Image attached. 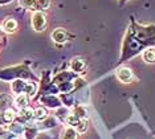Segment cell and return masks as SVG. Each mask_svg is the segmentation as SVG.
Returning a JSON list of instances; mask_svg holds the SVG:
<instances>
[{
    "mask_svg": "<svg viewBox=\"0 0 155 139\" xmlns=\"http://www.w3.org/2000/svg\"><path fill=\"white\" fill-rule=\"evenodd\" d=\"M31 24H32L33 31L36 32H43L47 27V16L43 11H36L33 12L32 17H31Z\"/></svg>",
    "mask_w": 155,
    "mask_h": 139,
    "instance_id": "obj_1",
    "label": "cell"
},
{
    "mask_svg": "<svg viewBox=\"0 0 155 139\" xmlns=\"http://www.w3.org/2000/svg\"><path fill=\"white\" fill-rule=\"evenodd\" d=\"M17 21L16 19H13V17H5L4 20H3V23H2V31L4 32V33H8V35H11V33H15V32L17 31Z\"/></svg>",
    "mask_w": 155,
    "mask_h": 139,
    "instance_id": "obj_2",
    "label": "cell"
},
{
    "mask_svg": "<svg viewBox=\"0 0 155 139\" xmlns=\"http://www.w3.org/2000/svg\"><path fill=\"white\" fill-rule=\"evenodd\" d=\"M68 38V35H66V31L62 29V28H56V29L52 32V40H53L56 44H64Z\"/></svg>",
    "mask_w": 155,
    "mask_h": 139,
    "instance_id": "obj_3",
    "label": "cell"
},
{
    "mask_svg": "<svg viewBox=\"0 0 155 139\" xmlns=\"http://www.w3.org/2000/svg\"><path fill=\"white\" fill-rule=\"evenodd\" d=\"M117 77H118V80L122 81V82H130V81L133 80V72L129 69V68L123 66L121 69H118Z\"/></svg>",
    "mask_w": 155,
    "mask_h": 139,
    "instance_id": "obj_4",
    "label": "cell"
},
{
    "mask_svg": "<svg viewBox=\"0 0 155 139\" xmlns=\"http://www.w3.org/2000/svg\"><path fill=\"white\" fill-rule=\"evenodd\" d=\"M0 117H2V123H12L16 118V113L12 109H5L0 114Z\"/></svg>",
    "mask_w": 155,
    "mask_h": 139,
    "instance_id": "obj_5",
    "label": "cell"
},
{
    "mask_svg": "<svg viewBox=\"0 0 155 139\" xmlns=\"http://www.w3.org/2000/svg\"><path fill=\"white\" fill-rule=\"evenodd\" d=\"M28 102H29V99H28V95H25V94H17V97L15 98V101H13L15 106L19 110L28 108Z\"/></svg>",
    "mask_w": 155,
    "mask_h": 139,
    "instance_id": "obj_6",
    "label": "cell"
},
{
    "mask_svg": "<svg viewBox=\"0 0 155 139\" xmlns=\"http://www.w3.org/2000/svg\"><path fill=\"white\" fill-rule=\"evenodd\" d=\"M19 4H20V7H23V8H25L28 11H33V12L40 11L36 0H19Z\"/></svg>",
    "mask_w": 155,
    "mask_h": 139,
    "instance_id": "obj_7",
    "label": "cell"
},
{
    "mask_svg": "<svg viewBox=\"0 0 155 139\" xmlns=\"http://www.w3.org/2000/svg\"><path fill=\"white\" fill-rule=\"evenodd\" d=\"M77 131L73 127H66L61 134V139H77Z\"/></svg>",
    "mask_w": 155,
    "mask_h": 139,
    "instance_id": "obj_8",
    "label": "cell"
},
{
    "mask_svg": "<svg viewBox=\"0 0 155 139\" xmlns=\"http://www.w3.org/2000/svg\"><path fill=\"white\" fill-rule=\"evenodd\" d=\"M72 69L74 70V72H81V70H84L85 69V61H84V60H81V58H74L72 61Z\"/></svg>",
    "mask_w": 155,
    "mask_h": 139,
    "instance_id": "obj_9",
    "label": "cell"
},
{
    "mask_svg": "<svg viewBox=\"0 0 155 139\" xmlns=\"http://www.w3.org/2000/svg\"><path fill=\"white\" fill-rule=\"evenodd\" d=\"M19 117H20L21 119H24V121H29V119H32V118H33V110L31 109V108H25V109L20 110Z\"/></svg>",
    "mask_w": 155,
    "mask_h": 139,
    "instance_id": "obj_10",
    "label": "cell"
},
{
    "mask_svg": "<svg viewBox=\"0 0 155 139\" xmlns=\"http://www.w3.org/2000/svg\"><path fill=\"white\" fill-rule=\"evenodd\" d=\"M33 118L37 121H43L47 118V110L44 108H37L33 110Z\"/></svg>",
    "mask_w": 155,
    "mask_h": 139,
    "instance_id": "obj_11",
    "label": "cell"
},
{
    "mask_svg": "<svg viewBox=\"0 0 155 139\" xmlns=\"http://www.w3.org/2000/svg\"><path fill=\"white\" fill-rule=\"evenodd\" d=\"M142 57L147 64H153V62H155V51H153V49H147V51L142 55Z\"/></svg>",
    "mask_w": 155,
    "mask_h": 139,
    "instance_id": "obj_12",
    "label": "cell"
},
{
    "mask_svg": "<svg viewBox=\"0 0 155 139\" xmlns=\"http://www.w3.org/2000/svg\"><path fill=\"white\" fill-rule=\"evenodd\" d=\"M37 5H38V9L40 11H45L49 8V5H51V0H36Z\"/></svg>",
    "mask_w": 155,
    "mask_h": 139,
    "instance_id": "obj_13",
    "label": "cell"
},
{
    "mask_svg": "<svg viewBox=\"0 0 155 139\" xmlns=\"http://www.w3.org/2000/svg\"><path fill=\"white\" fill-rule=\"evenodd\" d=\"M74 127H76V130H77V131H80V133H84V131H86V129H87V126H86V121L80 119Z\"/></svg>",
    "mask_w": 155,
    "mask_h": 139,
    "instance_id": "obj_14",
    "label": "cell"
},
{
    "mask_svg": "<svg viewBox=\"0 0 155 139\" xmlns=\"http://www.w3.org/2000/svg\"><path fill=\"white\" fill-rule=\"evenodd\" d=\"M12 0H0V4H8V3H11Z\"/></svg>",
    "mask_w": 155,
    "mask_h": 139,
    "instance_id": "obj_15",
    "label": "cell"
},
{
    "mask_svg": "<svg viewBox=\"0 0 155 139\" xmlns=\"http://www.w3.org/2000/svg\"><path fill=\"white\" fill-rule=\"evenodd\" d=\"M3 35H4V32H3V31H2V27H0V38H2V37H3Z\"/></svg>",
    "mask_w": 155,
    "mask_h": 139,
    "instance_id": "obj_16",
    "label": "cell"
}]
</instances>
